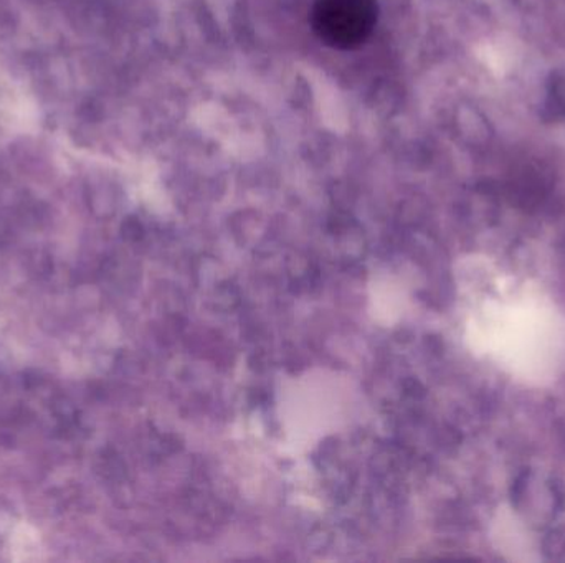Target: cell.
<instances>
[{
  "mask_svg": "<svg viewBox=\"0 0 565 563\" xmlns=\"http://www.w3.org/2000/svg\"><path fill=\"white\" fill-rule=\"evenodd\" d=\"M377 13V0H316L311 23L326 45L352 50L371 36Z\"/></svg>",
  "mask_w": 565,
  "mask_h": 563,
  "instance_id": "cell-1",
  "label": "cell"
}]
</instances>
